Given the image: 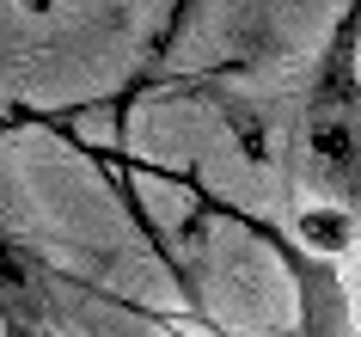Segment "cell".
Masks as SVG:
<instances>
[{
    "label": "cell",
    "mask_w": 361,
    "mask_h": 337,
    "mask_svg": "<svg viewBox=\"0 0 361 337\" xmlns=\"http://www.w3.org/2000/svg\"><path fill=\"white\" fill-rule=\"evenodd\" d=\"M111 111V93L98 98H74V105H6L0 111V141H13V135H31V129H61V123H86V117H104Z\"/></svg>",
    "instance_id": "277c9868"
},
{
    "label": "cell",
    "mask_w": 361,
    "mask_h": 337,
    "mask_svg": "<svg viewBox=\"0 0 361 337\" xmlns=\"http://www.w3.org/2000/svg\"><path fill=\"white\" fill-rule=\"evenodd\" d=\"M25 13H31V19H49V13H56V0H19Z\"/></svg>",
    "instance_id": "8992f818"
},
{
    "label": "cell",
    "mask_w": 361,
    "mask_h": 337,
    "mask_svg": "<svg viewBox=\"0 0 361 337\" xmlns=\"http://www.w3.org/2000/svg\"><path fill=\"white\" fill-rule=\"evenodd\" d=\"M294 160L319 196L361 240V0H343L294 105Z\"/></svg>",
    "instance_id": "6da1fadb"
},
{
    "label": "cell",
    "mask_w": 361,
    "mask_h": 337,
    "mask_svg": "<svg viewBox=\"0 0 361 337\" xmlns=\"http://www.w3.org/2000/svg\"><path fill=\"white\" fill-rule=\"evenodd\" d=\"M61 288L104 295L74 270H61L37 240L0 221V337H56L61 331Z\"/></svg>",
    "instance_id": "3957f363"
},
{
    "label": "cell",
    "mask_w": 361,
    "mask_h": 337,
    "mask_svg": "<svg viewBox=\"0 0 361 337\" xmlns=\"http://www.w3.org/2000/svg\"><path fill=\"white\" fill-rule=\"evenodd\" d=\"M111 160H123L135 178H166V184H178L184 196H190L196 215H214V221L239 227L245 240L264 245L269 258L288 270V282H294V337H355V295H349V276L337 270L331 252L294 240V233L276 227L269 215H257V208L221 196L214 184H202V172H196V166H171L166 172V166H153V160H141V153H129L123 141H111Z\"/></svg>",
    "instance_id": "7a4b0ae2"
},
{
    "label": "cell",
    "mask_w": 361,
    "mask_h": 337,
    "mask_svg": "<svg viewBox=\"0 0 361 337\" xmlns=\"http://www.w3.org/2000/svg\"><path fill=\"white\" fill-rule=\"evenodd\" d=\"M184 313H190L196 337H239V331H227V325H214V313H209V300H202V307H184Z\"/></svg>",
    "instance_id": "5b68a950"
}]
</instances>
